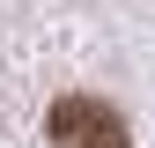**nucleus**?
Wrapping results in <instances>:
<instances>
[{
    "label": "nucleus",
    "mask_w": 155,
    "mask_h": 148,
    "mask_svg": "<svg viewBox=\"0 0 155 148\" xmlns=\"http://www.w3.org/2000/svg\"><path fill=\"white\" fill-rule=\"evenodd\" d=\"M52 148H133V133L104 96H59L52 104Z\"/></svg>",
    "instance_id": "f257e3e1"
}]
</instances>
